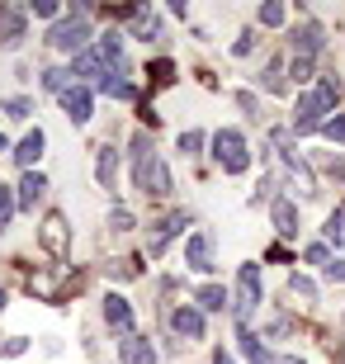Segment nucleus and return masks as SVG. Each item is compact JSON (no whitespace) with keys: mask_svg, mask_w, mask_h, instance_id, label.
I'll list each match as a JSON object with an SVG mask.
<instances>
[{"mask_svg":"<svg viewBox=\"0 0 345 364\" xmlns=\"http://www.w3.org/2000/svg\"><path fill=\"white\" fill-rule=\"evenodd\" d=\"M213 364H237V360H232L227 350H213Z\"/></svg>","mask_w":345,"mask_h":364,"instance_id":"obj_37","label":"nucleus"},{"mask_svg":"<svg viewBox=\"0 0 345 364\" xmlns=\"http://www.w3.org/2000/svg\"><path fill=\"white\" fill-rule=\"evenodd\" d=\"M284 19H289V10H284V5H260V24L279 28V24H284Z\"/></svg>","mask_w":345,"mask_h":364,"instance_id":"obj_24","label":"nucleus"},{"mask_svg":"<svg viewBox=\"0 0 345 364\" xmlns=\"http://www.w3.org/2000/svg\"><path fill=\"white\" fill-rule=\"evenodd\" d=\"M114 171H119V151L105 142L100 156H95V180H100V189H114Z\"/></svg>","mask_w":345,"mask_h":364,"instance_id":"obj_14","label":"nucleus"},{"mask_svg":"<svg viewBox=\"0 0 345 364\" xmlns=\"http://www.w3.org/2000/svg\"><path fill=\"white\" fill-rule=\"evenodd\" d=\"M43 189H48V180H43L38 171H28V176L19 180V203H24V208H33V203L43 199Z\"/></svg>","mask_w":345,"mask_h":364,"instance_id":"obj_19","label":"nucleus"},{"mask_svg":"<svg viewBox=\"0 0 345 364\" xmlns=\"http://www.w3.org/2000/svg\"><path fill=\"white\" fill-rule=\"evenodd\" d=\"M265 90L270 95H284V90H289V81H284V67H279V62H270V67H265Z\"/></svg>","mask_w":345,"mask_h":364,"instance_id":"obj_22","label":"nucleus"},{"mask_svg":"<svg viewBox=\"0 0 345 364\" xmlns=\"http://www.w3.org/2000/svg\"><path fill=\"white\" fill-rule=\"evenodd\" d=\"M199 147H203V133H199V128L180 133V151H185V156H199Z\"/></svg>","mask_w":345,"mask_h":364,"instance_id":"obj_25","label":"nucleus"},{"mask_svg":"<svg viewBox=\"0 0 345 364\" xmlns=\"http://www.w3.org/2000/svg\"><path fill=\"white\" fill-rule=\"evenodd\" d=\"M175 232H185V213L161 218V223H156V232H152V242H147V251H152V256H161V251H166V242H171Z\"/></svg>","mask_w":345,"mask_h":364,"instance_id":"obj_11","label":"nucleus"},{"mask_svg":"<svg viewBox=\"0 0 345 364\" xmlns=\"http://www.w3.org/2000/svg\"><path fill=\"white\" fill-rule=\"evenodd\" d=\"M95 90L109 95V100H133V81H128L123 71H109V76H105L100 85H95Z\"/></svg>","mask_w":345,"mask_h":364,"instance_id":"obj_18","label":"nucleus"},{"mask_svg":"<svg viewBox=\"0 0 345 364\" xmlns=\"http://www.w3.org/2000/svg\"><path fill=\"white\" fill-rule=\"evenodd\" d=\"M327 242H336V246L345 242V218H341V213H331V218H327Z\"/></svg>","mask_w":345,"mask_h":364,"instance_id":"obj_29","label":"nucleus"},{"mask_svg":"<svg viewBox=\"0 0 345 364\" xmlns=\"http://www.w3.org/2000/svg\"><path fill=\"white\" fill-rule=\"evenodd\" d=\"M185 265H189V270H199V274L213 270V237H208V232H194V237L185 242Z\"/></svg>","mask_w":345,"mask_h":364,"instance_id":"obj_6","label":"nucleus"},{"mask_svg":"<svg viewBox=\"0 0 345 364\" xmlns=\"http://www.w3.org/2000/svg\"><path fill=\"white\" fill-rule=\"evenodd\" d=\"M241 350L251 355V364H279L275 355H270L265 346H260V336H251V331H246V326H241Z\"/></svg>","mask_w":345,"mask_h":364,"instance_id":"obj_21","label":"nucleus"},{"mask_svg":"<svg viewBox=\"0 0 345 364\" xmlns=\"http://www.w3.org/2000/svg\"><path fill=\"white\" fill-rule=\"evenodd\" d=\"M255 308H260V265H241V274H237V317L246 322Z\"/></svg>","mask_w":345,"mask_h":364,"instance_id":"obj_4","label":"nucleus"},{"mask_svg":"<svg viewBox=\"0 0 345 364\" xmlns=\"http://www.w3.org/2000/svg\"><path fill=\"white\" fill-rule=\"evenodd\" d=\"M62 109H67V119L76 123H90V90H85V85H71L67 95H62Z\"/></svg>","mask_w":345,"mask_h":364,"instance_id":"obj_9","label":"nucleus"},{"mask_svg":"<svg viewBox=\"0 0 345 364\" xmlns=\"http://www.w3.org/2000/svg\"><path fill=\"white\" fill-rule=\"evenodd\" d=\"M48 43H53L57 53H85V43H90V24H85V14H71V19H62V24H53V33H48Z\"/></svg>","mask_w":345,"mask_h":364,"instance_id":"obj_3","label":"nucleus"},{"mask_svg":"<svg viewBox=\"0 0 345 364\" xmlns=\"http://www.w3.org/2000/svg\"><path fill=\"white\" fill-rule=\"evenodd\" d=\"M0 151H5V133H0Z\"/></svg>","mask_w":345,"mask_h":364,"instance_id":"obj_40","label":"nucleus"},{"mask_svg":"<svg viewBox=\"0 0 345 364\" xmlns=\"http://www.w3.org/2000/svg\"><path fill=\"white\" fill-rule=\"evenodd\" d=\"M147 71H152V81H156V85H171L175 81V62H166V57H161V62H152Z\"/></svg>","mask_w":345,"mask_h":364,"instance_id":"obj_23","label":"nucleus"},{"mask_svg":"<svg viewBox=\"0 0 345 364\" xmlns=\"http://www.w3.org/2000/svg\"><path fill=\"white\" fill-rule=\"evenodd\" d=\"M322 133L331 137V142H345V114H331V119L322 123Z\"/></svg>","mask_w":345,"mask_h":364,"instance_id":"obj_27","label":"nucleus"},{"mask_svg":"<svg viewBox=\"0 0 345 364\" xmlns=\"http://www.w3.org/2000/svg\"><path fill=\"white\" fill-rule=\"evenodd\" d=\"M289 76H293V81H307V76H312V57H293Z\"/></svg>","mask_w":345,"mask_h":364,"instance_id":"obj_31","label":"nucleus"},{"mask_svg":"<svg viewBox=\"0 0 345 364\" xmlns=\"http://www.w3.org/2000/svg\"><path fill=\"white\" fill-rule=\"evenodd\" d=\"M10 213H14V194L5 185H0V232L10 228Z\"/></svg>","mask_w":345,"mask_h":364,"instance_id":"obj_30","label":"nucleus"},{"mask_svg":"<svg viewBox=\"0 0 345 364\" xmlns=\"http://www.w3.org/2000/svg\"><path fill=\"white\" fill-rule=\"evenodd\" d=\"M317 53H322V28L317 24L293 28V57H317Z\"/></svg>","mask_w":345,"mask_h":364,"instance_id":"obj_12","label":"nucleus"},{"mask_svg":"<svg viewBox=\"0 0 345 364\" xmlns=\"http://www.w3.org/2000/svg\"><path fill=\"white\" fill-rule=\"evenodd\" d=\"M109 223H114V232H133V213H128V208H114Z\"/></svg>","mask_w":345,"mask_h":364,"instance_id":"obj_33","label":"nucleus"},{"mask_svg":"<svg viewBox=\"0 0 345 364\" xmlns=\"http://www.w3.org/2000/svg\"><path fill=\"white\" fill-rule=\"evenodd\" d=\"M336 100H341L336 76H322L317 90H303V95H298V114H293V133H312V128H322V123L331 119Z\"/></svg>","mask_w":345,"mask_h":364,"instance_id":"obj_1","label":"nucleus"},{"mask_svg":"<svg viewBox=\"0 0 345 364\" xmlns=\"http://www.w3.org/2000/svg\"><path fill=\"white\" fill-rule=\"evenodd\" d=\"M119 355H123V364H156V350H152L142 336H128L119 346Z\"/></svg>","mask_w":345,"mask_h":364,"instance_id":"obj_16","label":"nucleus"},{"mask_svg":"<svg viewBox=\"0 0 345 364\" xmlns=\"http://www.w3.org/2000/svg\"><path fill=\"white\" fill-rule=\"evenodd\" d=\"M156 151H152V142H147V133L133 137V185L147 194V185H152V171H156Z\"/></svg>","mask_w":345,"mask_h":364,"instance_id":"obj_5","label":"nucleus"},{"mask_svg":"<svg viewBox=\"0 0 345 364\" xmlns=\"http://www.w3.org/2000/svg\"><path fill=\"white\" fill-rule=\"evenodd\" d=\"M24 350H28V341H24V336H10L5 346H0V355H5V360H14V355H24Z\"/></svg>","mask_w":345,"mask_h":364,"instance_id":"obj_32","label":"nucleus"},{"mask_svg":"<svg viewBox=\"0 0 345 364\" xmlns=\"http://www.w3.org/2000/svg\"><path fill=\"white\" fill-rule=\"evenodd\" d=\"M43 246H48L53 256H62V251H67V223H62V213H53L48 223H43Z\"/></svg>","mask_w":345,"mask_h":364,"instance_id":"obj_15","label":"nucleus"},{"mask_svg":"<svg viewBox=\"0 0 345 364\" xmlns=\"http://www.w3.org/2000/svg\"><path fill=\"white\" fill-rule=\"evenodd\" d=\"M43 142H48V137H43V128H33V133H24V137H19V147H14V161H19V166L28 171V166H33V161L43 156Z\"/></svg>","mask_w":345,"mask_h":364,"instance_id":"obj_13","label":"nucleus"},{"mask_svg":"<svg viewBox=\"0 0 345 364\" xmlns=\"http://www.w3.org/2000/svg\"><path fill=\"white\" fill-rule=\"evenodd\" d=\"M289 294H293V298H307V303H312V298H317V289H312V279L293 274V279H289Z\"/></svg>","mask_w":345,"mask_h":364,"instance_id":"obj_26","label":"nucleus"},{"mask_svg":"<svg viewBox=\"0 0 345 364\" xmlns=\"http://www.w3.org/2000/svg\"><path fill=\"white\" fill-rule=\"evenodd\" d=\"M213 161L223 166L227 176H241L246 166H251V151H246V137L237 128H218L213 133Z\"/></svg>","mask_w":345,"mask_h":364,"instance_id":"obj_2","label":"nucleus"},{"mask_svg":"<svg viewBox=\"0 0 345 364\" xmlns=\"http://www.w3.org/2000/svg\"><path fill=\"white\" fill-rule=\"evenodd\" d=\"M19 38H24V14L0 10V48H19Z\"/></svg>","mask_w":345,"mask_h":364,"instance_id":"obj_17","label":"nucleus"},{"mask_svg":"<svg viewBox=\"0 0 345 364\" xmlns=\"http://www.w3.org/2000/svg\"><path fill=\"white\" fill-rule=\"evenodd\" d=\"M270 218H275V232H279V237H298V203H293V199H275Z\"/></svg>","mask_w":345,"mask_h":364,"instance_id":"obj_10","label":"nucleus"},{"mask_svg":"<svg viewBox=\"0 0 345 364\" xmlns=\"http://www.w3.org/2000/svg\"><path fill=\"white\" fill-rule=\"evenodd\" d=\"M28 109H33V105L19 95V100H10V105H5V114H10V119H28Z\"/></svg>","mask_w":345,"mask_h":364,"instance_id":"obj_34","label":"nucleus"},{"mask_svg":"<svg viewBox=\"0 0 345 364\" xmlns=\"http://www.w3.org/2000/svg\"><path fill=\"white\" fill-rule=\"evenodd\" d=\"M33 14H43V19H53V14H57V5H53V0H38V5H33Z\"/></svg>","mask_w":345,"mask_h":364,"instance_id":"obj_35","label":"nucleus"},{"mask_svg":"<svg viewBox=\"0 0 345 364\" xmlns=\"http://www.w3.org/2000/svg\"><path fill=\"white\" fill-rule=\"evenodd\" d=\"M105 322L114 326V331H123V336H133V308H128V298H123V294L105 298Z\"/></svg>","mask_w":345,"mask_h":364,"instance_id":"obj_7","label":"nucleus"},{"mask_svg":"<svg viewBox=\"0 0 345 364\" xmlns=\"http://www.w3.org/2000/svg\"><path fill=\"white\" fill-rule=\"evenodd\" d=\"M279 364H303V360H298V355H284V360H279Z\"/></svg>","mask_w":345,"mask_h":364,"instance_id":"obj_38","label":"nucleus"},{"mask_svg":"<svg viewBox=\"0 0 345 364\" xmlns=\"http://www.w3.org/2000/svg\"><path fill=\"white\" fill-rule=\"evenodd\" d=\"M194 298H199V308H208V312H223L227 308V289H223V284H203Z\"/></svg>","mask_w":345,"mask_h":364,"instance_id":"obj_20","label":"nucleus"},{"mask_svg":"<svg viewBox=\"0 0 345 364\" xmlns=\"http://www.w3.org/2000/svg\"><path fill=\"white\" fill-rule=\"evenodd\" d=\"M0 308H5V289H0Z\"/></svg>","mask_w":345,"mask_h":364,"instance_id":"obj_39","label":"nucleus"},{"mask_svg":"<svg viewBox=\"0 0 345 364\" xmlns=\"http://www.w3.org/2000/svg\"><path fill=\"white\" fill-rule=\"evenodd\" d=\"M327 279H345V265H341V260H331V270H327Z\"/></svg>","mask_w":345,"mask_h":364,"instance_id":"obj_36","label":"nucleus"},{"mask_svg":"<svg viewBox=\"0 0 345 364\" xmlns=\"http://www.w3.org/2000/svg\"><path fill=\"white\" fill-rule=\"evenodd\" d=\"M331 260H336V256H331V251H327L322 242H317V246H307V265H322V270H331Z\"/></svg>","mask_w":345,"mask_h":364,"instance_id":"obj_28","label":"nucleus"},{"mask_svg":"<svg viewBox=\"0 0 345 364\" xmlns=\"http://www.w3.org/2000/svg\"><path fill=\"white\" fill-rule=\"evenodd\" d=\"M171 326H175V331H180L185 341H203V312H199V308H189V303L171 312Z\"/></svg>","mask_w":345,"mask_h":364,"instance_id":"obj_8","label":"nucleus"}]
</instances>
